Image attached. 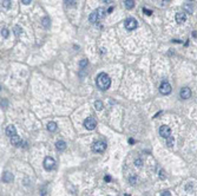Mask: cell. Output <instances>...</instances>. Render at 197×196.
Returning a JSON list of instances; mask_svg holds the SVG:
<instances>
[{
  "label": "cell",
  "instance_id": "1",
  "mask_svg": "<svg viewBox=\"0 0 197 196\" xmlns=\"http://www.w3.org/2000/svg\"><path fill=\"white\" fill-rule=\"evenodd\" d=\"M96 84H97L98 89L105 91V90L110 89V86H111V79H110L109 75H106L105 72H102L96 78Z\"/></svg>",
  "mask_w": 197,
  "mask_h": 196
},
{
  "label": "cell",
  "instance_id": "2",
  "mask_svg": "<svg viewBox=\"0 0 197 196\" xmlns=\"http://www.w3.org/2000/svg\"><path fill=\"white\" fill-rule=\"evenodd\" d=\"M106 149V143L104 141H96L92 144V151L94 152H104Z\"/></svg>",
  "mask_w": 197,
  "mask_h": 196
},
{
  "label": "cell",
  "instance_id": "3",
  "mask_svg": "<svg viewBox=\"0 0 197 196\" xmlns=\"http://www.w3.org/2000/svg\"><path fill=\"white\" fill-rule=\"evenodd\" d=\"M44 169L47 171H50L52 170V169H54V167H56V161H54V158L53 157H50V156H47L45 157V160H44Z\"/></svg>",
  "mask_w": 197,
  "mask_h": 196
},
{
  "label": "cell",
  "instance_id": "4",
  "mask_svg": "<svg viewBox=\"0 0 197 196\" xmlns=\"http://www.w3.org/2000/svg\"><path fill=\"white\" fill-rule=\"evenodd\" d=\"M137 20L135 19V18H128V19L125 20L124 22V26L125 28L128 30V31H132V30H135V28L137 27Z\"/></svg>",
  "mask_w": 197,
  "mask_h": 196
},
{
  "label": "cell",
  "instance_id": "5",
  "mask_svg": "<svg viewBox=\"0 0 197 196\" xmlns=\"http://www.w3.org/2000/svg\"><path fill=\"white\" fill-rule=\"evenodd\" d=\"M84 126H85L87 130H93L96 126H97V122L93 117H87L84 120Z\"/></svg>",
  "mask_w": 197,
  "mask_h": 196
},
{
  "label": "cell",
  "instance_id": "6",
  "mask_svg": "<svg viewBox=\"0 0 197 196\" xmlns=\"http://www.w3.org/2000/svg\"><path fill=\"white\" fill-rule=\"evenodd\" d=\"M159 92H161L162 95H169V93L171 92V85H170L167 80H164L161 84V86H159Z\"/></svg>",
  "mask_w": 197,
  "mask_h": 196
},
{
  "label": "cell",
  "instance_id": "7",
  "mask_svg": "<svg viewBox=\"0 0 197 196\" xmlns=\"http://www.w3.org/2000/svg\"><path fill=\"white\" fill-rule=\"evenodd\" d=\"M159 135H161L163 138H169L171 136V129H170L168 125H162L159 128Z\"/></svg>",
  "mask_w": 197,
  "mask_h": 196
},
{
  "label": "cell",
  "instance_id": "8",
  "mask_svg": "<svg viewBox=\"0 0 197 196\" xmlns=\"http://www.w3.org/2000/svg\"><path fill=\"white\" fill-rule=\"evenodd\" d=\"M179 96L182 99H188V98L191 97V90L189 89V87H183L179 91Z\"/></svg>",
  "mask_w": 197,
  "mask_h": 196
},
{
  "label": "cell",
  "instance_id": "9",
  "mask_svg": "<svg viewBox=\"0 0 197 196\" xmlns=\"http://www.w3.org/2000/svg\"><path fill=\"white\" fill-rule=\"evenodd\" d=\"M11 143H12V145H14V146H21L22 141L19 136L15 135V136H12L11 137Z\"/></svg>",
  "mask_w": 197,
  "mask_h": 196
},
{
  "label": "cell",
  "instance_id": "10",
  "mask_svg": "<svg viewBox=\"0 0 197 196\" xmlns=\"http://www.w3.org/2000/svg\"><path fill=\"white\" fill-rule=\"evenodd\" d=\"M186 20V14L184 12H179V13H176V21L178 24H183Z\"/></svg>",
  "mask_w": 197,
  "mask_h": 196
},
{
  "label": "cell",
  "instance_id": "11",
  "mask_svg": "<svg viewBox=\"0 0 197 196\" xmlns=\"http://www.w3.org/2000/svg\"><path fill=\"white\" fill-rule=\"evenodd\" d=\"M13 175L11 174V173H9V171H6V173H4V175H3V182H5V183H10V182H12L13 181Z\"/></svg>",
  "mask_w": 197,
  "mask_h": 196
},
{
  "label": "cell",
  "instance_id": "12",
  "mask_svg": "<svg viewBox=\"0 0 197 196\" xmlns=\"http://www.w3.org/2000/svg\"><path fill=\"white\" fill-rule=\"evenodd\" d=\"M6 135L9 136V137H12V136H15L17 135V130L14 128L13 125H9L6 128Z\"/></svg>",
  "mask_w": 197,
  "mask_h": 196
},
{
  "label": "cell",
  "instance_id": "13",
  "mask_svg": "<svg viewBox=\"0 0 197 196\" xmlns=\"http://www.w3.org/2000/svg\"><path fill=\"white\" fill-rule=\"evenodd\" d=\"M89 20L90 22H92V24H96V22L99 20V17H98V14L96 11H93L91 14H90V17H89Z\"/></svg>",
  "mask_w": 197,
  "mask_h": 196
},
{
  "label": "cell",
  "instance_id": "14",
  "mask_svg": "<svg viewBox=\"0 0 197 196\" xmlns=\"http://www.w3.org/2000/svg\"><path fill=\"white\" fill-rule=\"evenodd\" d=\"M56 148H57V150H59V151H63V150L66 149V143H65L64 141H58V142L56 143Z\"/></svg>",
  "mask_w": 197,
  "mask_h": 196
},
{
  "label": "cell",
  "instance_id": "15",
  "mask_svg": "<svg viewBox=\"0 0 197 196\" xmlns=\"http://www.w3.org/2000/svg\"><path fill=\"white\" fill-rule=\"evenodd\" d=\"M42 25L44 26L45 28H48L50 27V25H51V19L48 17H44L42 19Z\"/></svg>",
  "mask_w": 197,
  "mask_h": 196
},
{
  "label": "cell",
  "instance_id": "16",
  "mask_svg": "<svg viewBox=\"0 0 197 196\" xmlns=\"http://www.w3.org/2000/svg\"><path fill=\"white\" fill-rule=\"evenodd\" d=\"M47 130L50 132H54L57 130V123L56 122H50L47 124Z\"/></svg>",
  "mask_w": 197,
  "mask_h": 196
},
{
  "label": "cell",
  "instance_id": "17",
  "mask_svg": "<svg viewBox=\"0 0 197 196\" xmlns=\"http://www.w3.org/2000/svg\"><path fill=\"white\" fill-rule=\"evenodd\" d=\"M124 5H125V7H126L128 10H131V9H133V7H135V1H133V0H125Z\"/></svg>",
  "mask_w": 197,
  "mask_h": 196
},
{
  "label": "cell",
  "instance_id": "18",
  "mask_svg": "<svg viewBox=\"0 0 197 196\" xmlns=\"http://www.w3.org/2000/svg\"><path fill=\"white\" fill-rule=\"evenodd\" d=\"M104 108V104L102 101H96L94 102V109L97 110V111H100V110H103Z\"/></svg>",
  "mask_w": 197,
  "mask_h": 196
},
{
  "label": "cell",
  "instance_id": "19",
  "mask_svg": "<svg viewBox=\"0 0 197 196\" xmlns=\"http://www.w3.org/2000/svg\"><path fill=\"white\" fill-rule=\"evenodd\" d=\"M96 12H97V14H98V17H99V19L104 18V15H105V13H106V11L103 9V7H99V9H97V10H96Z\"/></svg>",
  "mask_w": 197,
  "mask_h": 196
},
{
  "label": "cell",
  "instance_id": "20",
  "mask_svg": "<svg viewBox=\"0 0 197 196\" xmlns=\"http://www.w3.org/2000/svg\"><path fill=\"white\" fill-rule=\"evenodd\" d=\"M13 32H14V34L17 37H19L20 34H21V32H22V28L20 27V26H18V25H15L13 27Z\"/></svg>",
  "mask_w": 197,
  "mask_h": 196
},
{
  "label": "cell",
  "instance_id": "21",
  "mask_svg": "<svg viewBox=\"0 0 197 196\" xmlns=\"http://www.w3.org/2000/svg\"><path fill=\"white\" fill-rule=\"evenodd\" d=\"M137 181H138V177H137V175H131L130 177H129V183L130 184H136Z\"/></svg>",
  "mask_w": 197,
  "mask_h": 196
},
{
  "label": "cell",
  "instance_id": "22",
  "mask_svg": "<svg viewBox=\"0 0 197 196\" xmlns=\"http://www.w3.org/2000/svg\"><path fill=\"white\" fill-rule=\"evenodd\" d=\"M87 64H89V62H87L86 59H81L80 62H79V67H80V70H84V69L87 66Z\"/></svg>",
  "mask_w": 197,
  "mask_h": 196
},
{
  "label": "cell",
  "instance_id": "23",
  "mask_svg": "<svg viewBox=\"0 0 197 196\" xmlns=\"http://www.w3.org/2000/svg\"><path fill=\"white\" fill-rule=\"evenodd\" d=\"M174 143H175V140H174L172 136H170L169 138H167V145L169 146V148H172V146H174Z\"/></svg>",
  "mask_w": 197,
  "mask_h": 196
},
{
  "label": "cell",
  "instance_id": "24",
  "mask_svg": "<svg viewBox=\"0 0 197 196\" xmlns=\"http://www.w3.org/2000/svg\"><path fill=\"white\" fill-rule=\"evenodd\" d=\"M11 4H12L11 0H3V7L6 10H9L11 7Z\"/></svg>",
  "mask_w": 197,
  "mask_h": 196
},
{
  "label": "cell",
  "instance_id": "25",
  "mask_svg": "<svg viewBox=\"0 0 197 196\" xmlns=\"http://www.w3.org/2000/svg\"><path fill=\"white\" fill-rule=\"evenodd\" d=\"M184 13H189L191 14L192 13V7L189 5H184Z\"/></svg>",
  "mask_w": 197,
  "mask_h": 196
},
{
  "label": "cell",
  "instance_id": "26",
  "mask_svg": "<svg viewBox=\"0 0 197 196\" xmlns=\"http://www.w3.org/2000/svg\"><path fill=\"white\" fill-rule=\"evenodd\" d=\"M1 36H3L4 38H7V37H9V30H7V28H3V30H1Z\"/></svg>",
  "mask_w": 197,
  "mask_h": 196
},
{
  "label": "cell",
  "instance_id": "27",
  "mask_svg": "<svg viewBox=\"0 0 197 196\" xmlns=\"http://www.w3.org/2000/svg\"><path fill=\"white\" fill-rule=\"evenodd\" d=\"M159 178H161V179H165V177H167V176H165V171H164L163 170V169H161V170H159Z\"/></svg>",
  "mask_w": 197,
  "mask_h": 196
},
{
  "label": "cell",
  "instance_id": "28",
  "mask_svg": "<svg viewBox=\"0 0 197 196\" xmlns=\"http://www.w3.org/2000/svg\"><path fill=\"white\" fill-rule=\"evenodd\" d=\"M65 4H66L67 6H75L76 0H65Z\"/></svg>",
  "mask_w": 197,
  "mask_h": 196
},
{
  "label": "cell",
  "instance_id": "29",
  "mask_svg": "<svg viewBox=\"0 0 197 196\" xmlns=\"http://www.w3.org/2000/svg\"><path fill=\"white\" fill-rule=\"evenodd\" d=\"M135 164H136V167H142V164H143V161L141 160V158H137V160H135Z\"/></svg>",
  "mask_w": 197,
  "mask_h": 196
},
{
  "label": "cell",
  "instance_id": "30",
  "mask_svg": "<svg viewBox=\"0 0 197 196\" xmlns=\"http://www.w3.org/2000/svg\"><path fill=\"white\" fill-rule=\"evenodd\" d=\"M161 196H171V193L169 190H164L163 193L161 194Z\"/></svg>",
  "mask_w": 197,
  "mask_h": 196
},
{
  "label": "cell",
  "instance_id": "31",
  "mask_svg": "<svg viewBox=\"0 0 197 196\" xmlns=\"http://www.w3.org/2000/svg\"><path fill=\"white\" fill-rule=\"evenodd\" d=\"M143 12H144L146 15H151V13H152V11H150V10H146V9H143Z\"/></svg>",
  "mask_w": 197,
  "mask_h": 196
},
{
  "label": "cell",
  "instance_id": "32",
  "mask_svg": "<svg viewBox=\"0 0 197 196\" xmlns=\"http://www.w3.org/2000/svg\"><path fill=\"white\" fill-rule=\"evenodd\" d=\"M31 1H32V0H21V3L24 4V5H30Z\"/></svg>",
  "mask_w": 197,
  "mask_h": 196
},
{
  "label": "cell",
  "instance_id": "33",
  "mask_svg": "<svg viewBox=\"0 0 197 196\" xmlns=\"http://www.w3.org/2000/svg\"><path fill=\"white\" fill-rule=\"evenodd\" d=\"M185 189L186 190H192V184H190V183H189V184H186V187H185Z\"/></svg>",
  "mask_w": 197,
  "mask_h": 196
},
{
  "label": "cell",
  "instance_id": "34",
  "mask_svg": "<svg viewBox=\"0 0 197 196\" xmlns=\"http://www.w3.org/2000/svg\"><path fill=\"white\" fill-rule=\"evenodd\" d=\"M104 179H105L106 182H110V181H111V176H109V175H106V176L104 177Z\"/></svg>",
  "mask_w": 197,
  "mask_h": 196
},
{
  "label": "cell",
  "instance_id": "35",
  "mask_svg": "<svg viewBox=\"0 0 197 196\" xmlns=\"http://www.w3.org/2000/svg\"><path fill=\"white\" fill-rule=\"evenodd\" d=\"M6 105H7V102H6V99H3V101H1V108H3V107H6Z\"/></svg>",
  "mask_w": 197,
  "mask_h": 196
},
{
  "label": "cell",
  "instance_id": "36",
  "mask_svg": "<svg viewBox=\"0 0 197 196\" xmlns=\"http://www.w3.org/2000/svg\"><path fill=\"white\" fill-rule=\"evenodd\" d=\"M113 0H104V3H106V4H111Z\"/></svg>",
  "mask_w": 197,
  "mask_h": 196
},
{
  "label": "cell",
  "instance_id": "37",
  "mask_svg": "<svg viewBox=\"0 0 197 196\" xmlns=\"http://www.w3.org/2000/svg\"><path fill=\"white\" fill-rule=\"evenodd\" d=\"M112 11H113V7H110V9L108 10V13H111Z\"/></svg>",
  "mask_w": 197,
  "mask_h": 196
},
{
  "label": "cell",
  "instance_id": "38",
  "mask_svg": "<svg viewBox=\"0 0 197 196\" xmlns=\"http://www.w3.org/2000/svg\"><path fill=\"white\" fill-rule=\"evenodd\" d=\"M129 143H131V144L133 143V140H132V138H130V140H129Z\"/></svg>",
  "mask_w": 197,
  "mask_h": 196
},
{
  "label": "cell",
  "instance_id": "39",
  "mask_svg": "<svg viewBox=\"0 0 197 196\" xmlns=\"http://www.w3.org/2000/svg\"><path fill=\"white\" fill-rule=\"evenodd\" d=\"M124 196H130V195H129V194H125V195Z\"/></svg>",
  "mask_w": 197,
  "mask_h": 196
},
{
  "label": "cell",
  "instance_id": "40",
  "mask_svg": "<svg viewBox=\"0 0 197 196\" xmlns=\"http://www.w3.org/2000/svg\"><path fill=\"white\" fill-rule=\"evenodd\" d=\"M191 1H192V0H191Z\"/></svg>",
  "mask_w": 197,
  "mask_h": 196
}]
</instances>
